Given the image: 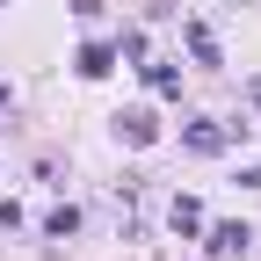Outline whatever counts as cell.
<instances>
[{
	"mask_svg": "<svg viewBox=\"0 0 261 261\" xmlns=\"http://www.w3.org/2000/svg\"><path fill=\"white\" fill-rule=\"evenodd\" d=\"M203 247L232 261V254H247V247H254V232H247V225H211V240H203Z\"/></svg>",
	"mask_w": 261,
	"mask_h": 261,
	"instance_id": "cell-1",
	"label": "cell"
},
{
	"mask_svg": "<svg viewBox=\"0 0 261 261\" xmlns=\"http://www.w3.org/2000/svg\"><path fill=\"white\" fill-rule=\"evenodd\" d=\"M116 130H123L130 145H152V138H160V123H152V109H130V116H116Z\"/></svg>",
	"mask_w": 261,
	"mask_h": 261,
	"instance_id": "cell-2",
	"label": "cell"
},
{
	"mask_svg": "<svg viewBox=\"0 0 261 261\" xmlns=\"http://www.w3.org/2000/svg\"><path fill=\"white\" fill-rule=\"evenodd\" d=\"M181 138H189V145H196V152H225V130H218V123H211V116H196V123H189V130H181Z\"/></svg>",
	"mask_w": 261,
	"mask_h": 261,
	"instance_id": "cell-3",
	"label": "cell"
},
{
	"mask_svg": "<svg viewBox=\"0 0 261 261\" xmlns=\"http://www.w3.org/2000/svg\"><path fill=\"white\" fill-rule=\"evenodd\" d=\"M189 51H196V65H218V37L203 22H189Z\"/></svg>",
	"mask_w": 261,
	"mask_h": 261,
	"instance_id": "cell-4",
	"label": "cell"
},
{
	"mask_svg": "<svg viewBox=\"0 0 261 261\" xmlns=\"http://www.w3.org/2000/svg\"><path fill=\"white\" fill-rule=\"evenodd\" d=\"M109 65H116V51H109V44H87V51H80V73H87V80H102Z\"/></svg>",
	"mask_w": 261,
	"mask_h": 261,
	"instance_id": "cell-5",
	"label": "cell"
},
{
	"mask_svg": "<svg viewBox=\"0 0 261 261\" xmlns=\"http://www.w3.org/2000/svg\"><path fill=\"white\" fill-rule=\"evenodd\" d=\"M44 232H51V240H73V232H80V211H73V203L51 211V218H44Z\"/></svg>",
	"mask_w": 261,
	"mask_h": 261,
	"instance_id": "cell-6",
	"label": "cell"
},
{
	"mask_svg": "<svg viewBox=\"0 0 261 261\" xmlns=\"http://www.w3.org/2000/svg\"><path fill=\"white\" fill-rule=\"evenodd\" d=\"M145 87H152V94H174L181 73H174V65H145Z\"/></svg>",
	"mask_w": 261,
	"mask_h": 261,
	"instance_id": "cell-7",
	"label": "cell"
},
{
	"mask_svg": "<svg viewBox=\"0 0 261 261\" xmlns=\"http://www.w3.org/2000/svg\"><path fill=\"white\" fill-rule=\"evenodd\" d=\"M196 225H203V203H196V196H181V203H174V232H196Z\"/></svg>",
	"mask_w": 261,
	"mask_h": 261,
	"instance_id": "cell-8",
	"label": "cell"
},
{
	"mask_svg": "<svg viewBox=\"0 0 261 261\" xmlns=\"http://www.w3.org/2000/svg\"><path fill=\"white\" fill-rule=\"evenodd\" d=\"M0 116H8V87H0Z\"/></svg>",
	"mask_w": 261,
	"mask_h": 261,
	"instance_id": "cell-9",
	"label": "cell"
}]
</instances>
